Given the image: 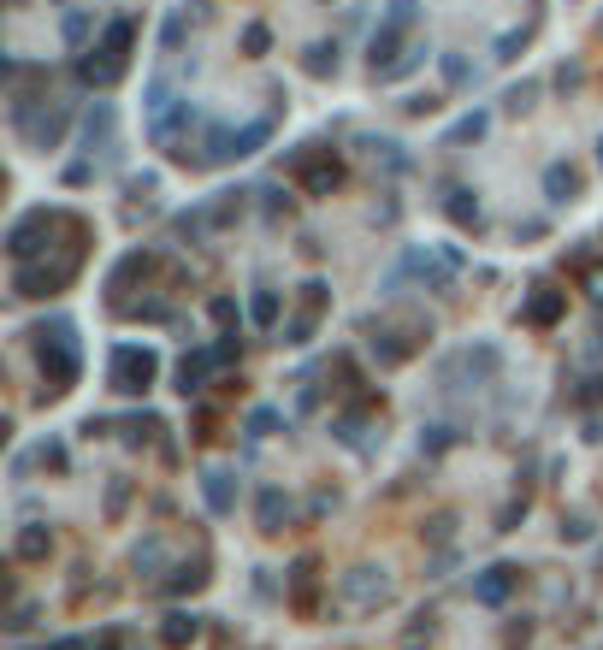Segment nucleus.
I'll list each match as a JSON object with an SVG mask.
<instances>
[{"instance_id":"f257e3e1","label":"nucleus","mask_w":603,"mask_h":650,"mask_svg":"<svg viewBox=\"0 0 603 650\" xmlns=\"http://www.w3.org/2000/svg\"><path fill=\"white\" fill-rule=\"evenodd\" d=\"M30 349H36V367H42V396L48 402H60L71 385H77V373H83V349H77V325L71 320H36L30 325Z\"/></svg>"},{"instance_id":"f03ea898","label":"nucleus","mask_w":603,"mask_h":650,"mask_svg":"<svg viewBox=\"0 0 603 650\" xmlns=\"http://www.w3.org/2000/svg\"><path fill=\"white\" fill-rule=\"evenodd\" d=\"M131 48H136V18H113V24L101 30V42L77 60V77H83V83H95V89L119 83V77H125V65H131Z\"/></svg>"},{"instance_id":"7ed1b4c3","label":"nucleus","mask_w":603,"mask_h":650,"mask_svg":"<svg viewBox=\"0 0 603 650\" xmlns=\"http://www.w3.org/2000/svg\"><path fill=\"white\" fill-rule=\"evenodd\" d=\"M272 142V119H249L243 130L231 125H201V160L196 166H231V160H249V154H261Z\"/></svg>"},{"instance_id":"20e7f679","label":"nucleus","mask_w":603,"mask_h":650,"mask_svg":"<svg viewBox=\"0 0 603 650\" xmlns=\"http://www.w3.org/2000/svg\"><path fill=\"white\" fill-rule=\"evenodd\" d=\"M71 225H83L77 213H66V207H36V213H24V219H12V231H6V255H12V266L18 260H42L54 243V231H71Z\"/></svg>"},{"instance_id":"39448f33","label":"nucleus","mask_w":603,"mask_h":650,"mask_svg":"<svg viewBox=\"0 0 603 650\" xmlns=\"http://www.w3.org/2000/svg\"><path fill=\"white\" fill-rule=\"evenodd\" d=\"M414 18H420V0H391V6H385V18H379L373 36H367V65H373V71H385L391 60H402V54L414 48V42H408V36H414Z\"/></svg>"},{"instance_id":"423d86ee","label":"nucleus","mask_w":603,"mask_h":650,"mask_svg":"<svg viewBox=\"0 0 603 650\" xmlns=\"http://www.w3.org/2000/svg\"><path fill=\"white\" fill-rule=\"evenodd\" d=\"M284 172H290L308 195H332L337 184H343V160H337V148H326V142H302V148L284 160Z\"/></svg>"},{"instance_id":"0eeeda50","label":"nucleus","mask_w":603,"mask_h":650,"mask_svg":"<svg viewBox=\"0 0 603 650\" xmlns=\"http://www.w3.org/2000/svg\"><path fill=\"white\" fill-rule=\"evenodd\" d=\"M77 272H83V249L66 255V260H54V266H48V260H18V266H12V296H30V302H36V296H60Z\"/></svg>"},{"instance_id":"6e6552de","label":"nucleus","mask_w":603,"mask_h":650,"mask_svg":"<svg viewBox=\"0 0 603 650\" xmlns=\"http://www.w3.org/2000/svg\"><path fill=\"white\" fill-rule=\"evenodd\" d=\"M154 379H160V355L148 343H119L107 355V385L119 390V396H142Z\"/></svg>"},{"instance_id":"1a4fd4ad","label":"nucleus","mask_w":603,"mask_h":650,"mask_svg":"<svg viewBox=\"0 0 603 650\" xmlns=\"http://www.w3.org/2000/svg\"><path fill=\"white\" fill-rule=\"evenodd\" d=\"M432 337V325H397V320H367V349L379 355V367H402L420 343Z\"/></svg>"},{"instance_id":"9d476101","label":"nucleus","mask_w":603,"mask_h":650,"mask_svg":"<svg viewBox=\"0 0 603 650\" xmlns=\"http://www.w3.org/2000/svg\"><path fill=\"white\" fill-rule=\"evenodd\" d=\"M337 591H343V603H355V609H385V603L397 597V580H391L385 568H349V574L337 580Z\"/></svg>"},{"instance_id":"9b49d317","label":"nucleus","mask_w":603,"mask_h":650,"mask_svg":"<svg viewBox=\"0 0 603 650\" xmlns=\"http://www.w3.org/2000/svg\"><path fill=\"white\" fill-rule=\"evenodd\" d=\"M154 266H160V255H154V249H131V255L107 272V302H113V308H125V290H131V284H148V278H154Z\"/></svg>"},{"instance_id":"f8f14e48","label":"nucleus","mask_w":603,"mask_h":650,"mask_svg":"<svg viewBox=\"0 0 603 650\" xmlns=\"http://www.w3.org/2000/svg\"><path fill=\"white\" fill-rule=\"evenodd\" d=\"M515 591H521V568L515 562H491L485 574H473V603H485V609H503Z\"/></svg>"},{"instance_id":"ddd939ff","label":"nucleus","mask_w":603,"mask_h":650,"mask_svg":"<svg viewBox=\"0 0 603 650\" xmlns=\"http://www.w3.org/2000/svg\"><path fill=\"white\" fill-rule=\"evenodd\" d=\"M326 302H332V296H326V284H320V278H314V284H302V308H296V314H290V325H284V343H296V349H302V343L314 337L320 314H326Z\"/></svg>"},{"instance_id":"4468645a","label":"nucleus","mask_w":603,"mask_h":650,"mask_svg":"<svg viewBox=\"0 0 603 650\" xmlns=\"http://www.w3.org/2000/svg\"><path fill=\"white\" fill-rule=\"evenodd\" d=\"M562 314H568V290H556L550 278H538L533 290H527V308H521V320L544 331V325H556Z\"/></svg>"},{"instance_id":"2eb2a0df","label":"nucleus","mask_w":603,"mask_h":650,"mask_svg":"<svg viewBox=\"0 0 603 650\" xmlns=\"http://www.w3.org/2000/svg\"><path fill=\"white\" fill-rule=\"evenodd\" d=\"M284 597H290V609H296V615H314V597H320V562H314V556H302V562L290 568Z\"/></svg>"},{"instance_id":"dca6fc26","label":"nucleus","mask_w":603,"mask_h":650,"mask_svg":"<svg viewBox=\"0 0 603 650\" xmlns=\"http://www.w3.org/2000/svg\"><path fill=\"white\" fill-rule=\"evenodd\" d=\"M255 526H261L267 538H278V532L290 526V497H284L278 485H261V491H255Z\"/></svg>"},{"instance_id":"f3484780","label":"nucleus","mask_w":603,"mask_h":650,"mask_svg":"<svg viewBox=\"0 0 603 650\" xmlns=\"http://www.w3.org/2000/svg\"><path fill=\"white\" fill-rule=\"evenodd\" d=\"M201 497H207V509H213V515H237V473L207 467V473H201Z\"/></svg>"},{"instance_id":"a211bd4d","label":"nucleus","mask_w":603,"mask_h":650,"mask_svg":"<svg viewBox=\"0 0 603 650\" xmlns=\"http://www.w3.org/2000/svg\"><path fill=\"white\" fill-rule=\"evenodd\" d=\"M544 201H550V207H568V201H580V166H568V160H550V166H544Z\"/></svg>"},{"instance_id":"6ab92c4d","label":"nucleus","mask_w":603,"mask_h":650,"mask_svg":"<svg viewBox=\"0 0 603 650\" xmlns=\"http://www.w3.org/2000/svg\"><path fill=\"white\" fill-rule=\"evenodd\" d=\"M444 213H450V225H462V231H479L485 225V207H479V195L468 184H450L444 190Z\"/></svg>"},{"instance_id":"aec40b11","label":"nucleus","mask_w":603,"mask_h":650,"mask_svg":"<svg viewBox=\"0 0 603 650\" xmlns=\"http://www.w3.org/2000/svg\"><path fill=\"white\" fill-rule=\"evenodd\" d=\"M213 367H219V361H213V349H190V355L178 361V396H201Z\"/></svg>"},{"instance_id":"412c9836","label":"nucleus","mask_w":603,"mask_h":650,"mask_svg":"<svg viewBox=\"0 0 603 650\" xmlns=\"http://www.w3.org/2000/svg\"><path fill=\"white\" fill-rule=\"evenodd\" d=\"M48 550H54V532H48L42 520L18 526V538H12V556H18V562H48Z\"/></svg>"},{"instance_id":"4be33fe9","label":"nucleus","mask_w":603,"mask_h":650,"mask_svg":"<svg viewBox=\"0 0 603 650\" xmlns=\"http://www.w3.org/2000/svg\"><path fill=\"white\" fill-rule=\"evenodd\" d=\"M213 580V574H207V556H196V562H184V568H172V580L160 585V591H166V597H190V591H201V585Z\"/></svg>"},{"instance_id":"5701e85b","label":"nucleus","mask_w":603,"mask_h":650,"mask_svg":"<svg viewBox=\"0 0 603 650\" xmlns=\"http://www.w3.org/2000/svg\"><path fill=\"white\" fill-rule=\"evenodd\" d=\"M485 125H491V113H485V107H473V113H462L456 125L444 130V148H462V142H479V136H485Z\"/></svg>"},{"instance_id":"b1692460","label":"nucleus","mask_w":603,"mask_h":650,"mask_svg":"<svg viewBox=\"0 0 603 650\" xmlns=\"http://www.w3.org/2000/svg\"><path fill=\"white\" fill-rule=\"evenodd\" d=\"M107 136H113V101H95L83 113V148L95 154V142H107Z\"/></svg>"},{"instance_id":"393cba45","label":"nucleus","mask_w":603,"mask_h":650,"mask_svg":"<svg viewBox=\"0 0 603 650\" xmlns=\"http://www.w3.org/2000/svg\"><path fill=\"white\" fill-rule=\"evenodd\" d=\"M196 633H201V621L196 615H184V609H172V615L160 621V639H166V645H190Z\"/></svg>"},{"instance_id":"a878e982","label":"nucleus","mask_w":603,"mask_h":650,"mask_svg":"<svg viewBox=\"0 0 603 650\" xmlns=\"http://www.w3.org/2000/svg\"><path fill=\"white\" fill-rule=\"evenodd\" d=\"M426 54H432V48H420V42H414V48H408L402 60H391L385 71H373V83H402L408 71H420V65H426Z\"/></svg>"},{"instance_id":"bb28decb","label":"nucleus","mask_w":603,"mask_h":650,"mask_svg":"<svg viewBox=\"0 0 603 650\" xmlns=\"http://www.w3.org/2000/svg\"><path fill=\"white\" fill-rule=\"evenodd\" d=\"M538 24H544V12H533V18H527L521 30H509V36H497V60H515V54H521V48H527V42H533V36H538Z\"/></svg>"},{"instance_id":"cd10ccee","label":"nucleus","mask_w":603,"mask_h":650,"mask_svg":"<svg viewBox=\"0 0 603 650\" xmlns=\"http://www.w3.org/2000/svg\"><path fill=\"white\" fill-rule=\"evenodd\" d=\"M249 320H255V331H272L278 325V290H255V302H249Z\"/></svg>"},{"instance_id":"c85d7f7f","label":"nucleus","mask_w":603,"mask_h":650,"mask_svg":"<svg viewBox=\"0 0 603 650\" xmlns=\"http://www.w3.org/2000/svg\"><path fill=\"white\" fill-rule=\"evenodd\" d=\"M160 562H166V544H160V538L136 544V556H131V568H136V574H148V580H154V574H160Z\"/></svg>"},{"instance_id":"c756f323","label":"nucleus","mask_w":603,"mask_h":650,"mask_svg":"<svg viewBox=\"0 0 603 650\" xmlns=\"http://www.w3.org/2000/svg\"><path fill=\"white\" fill-rule=\"evenodd\" d=\"M302 71H308V77H332V71H337V48H332V42H314L308 60H302Z\"/></svg>"},{"instance_id":"7c9ffc66","label":"nucleus","mask_w":603,"mask_h":650,"mask_svg":"<svg viewBox=\"0 0 603 650\" xmlns=\"http://www.w3.org/2000/svg\"><path fill=\"white\" fill-rule=\"evenodd\" d=\"M426 645H432V615H414L402 627V650H426Z\"/></svg>"},{"instance_id":"2f4dec72","label":"nucleus","mask_w":603,"mask_h":650,"mask_svg":"<svg viewBox=\"0 0 603 650\" xmlns=\"http://www.w3.org/2000/svg\"><path fill=\"white\" fill-rule=\"evenodd\" d=\"M278 426H284V414H278V408H255V414H249V432H255V438H272Z\"/></svg>"},{"instance_id":"473e14b6","label":"nucleus","mask_w":603,"mask_h":650,"mask_svg":"<svg viewBox=\"0 0 603 650\" xmlns=\"http://www.w3.org/2000/svg\"><path fill=\"white\" fill-rule=\"evenodd\" d=\"M444 77H450V89H468L473 83V65L462 54H444Z\"/></svg>"},{"instance_id":"72a5a7b5","label":"nucleus","mask_w":603,"mask_h":650,"mask_svg":"<svg viewBox=\"0 0 603 650\" xmlns=\"http://www.w3.org/2000/svg\"><path fill=\"white\" fill-rule=\"evenodd\" d=\"M213 320L225 325V331H237V325H243V314H237V302H231V296H213Z\"/></svg>"},{"instance_id":"f704fd0d","label":"nucleus","mask_w":603,"mask_h":650,"mask_svg":"<svg viewBox=\"0 0 603 650\" xmlns=\"http://www.w3.org/2000/svg\"><path fill=\"white\" fill-rule=\"evenodd\" d=\"M66 42H71V48L89 42V12H66Z\"/></svg>"},{"instance_id":"c9c22d12","label":"nucleus","mask_w":603,"mask_h":650,"mask_svg":"<svg viewBox=\"0 0 603 650\" xmlns=\"http://www.w3.org/2000/svg\"><path fill=\"white\" fill-rule=\"evenodd\" d=\"M36 461H42V467H66V444H60V438H42V444H36Z\"/></svg>"},{"instance_id":"e433bc0d","label":"nucleus","mask_w":603,"mask_h":650,"mask_svg":"<svg viewBox=\"0 0 603 650\" xmlns=\"http://www.w3.org/2000/svg\"><path fill=\"white\" fill-rule=\"evenodd\" d=\"M450 438H456L450 426H426V438H420V450H426V455H438V450H450Z\"/></svg>"},{"instance_id":"4c0bfd02","label":"nucleus","mask_w":603,"mask_h":650,"mask_svg":"<svg viewBox=\"0 0 603 650\" xmlns=\"http://www.w3.org/2000/svg\"><path fill=\"white\" fill-rule=\"evenodd\" d=\"M538 95V83H521V89H509V113H527Z\"/></svg>"},{"instance_id":"58836bf2","label":"nucleus","mask_w":603,"mask_h":650,"mask_svg":"<svg viewBox=\"0 0 603 650\" xmlns=\"http://www.w3.org/2000/svg\"><path fill=\"white\" fill-rule=\"evenodd\" d=\"M243 48L261 54V48H267V24H249V30H243Z\"/></svg>"},{"instance_id":"ea45409f","label":"nucleus","mask_w":603,"mask_h":650,"mask_svg":"<svg viewBox=\"0 0 603 650\" xmlns=\"http://www.w3.org/2000/svg\"><path fill=\"white\" fill-rule=\"evenodd\" d=\"M586 532H592V526H586V520H562V538H568V544H580V538H586Z\"/></svg>"},{"instance_id":"a19ab883","label":"nucleus","mask_w":603,"mask_h":650,"mask_svg":"<svg viewBox=\"0 0 603 650\" xmlns=\"http://www.w3.org/2000/svg\"><path fill=\"white\" fill-rule=\"evenodd\" d=\"M580 402H603V373H598V379H592L586 390H580Z\"/></svg>"},{"instance_id":"79ce46f5","label":"nucleus","mask_w":603,"mask_h":650,"mask_svg":"<svg viewBox=\"0 0 603 650\" xmlns=\"http://www.w3.org/2000/svg\"><path fill=\"white\" fill-rule=\"evenodd\" d=\"M54 650H89V645H83V639H60Z\"/></svg>"},{"instance_id":"37998d69","label":"nucleus","mask_w":603,"mask_h":650,"mask_svg":"<svg viewBox=\"0 0 603 650\" xmlns=\"http://www.w3.org/2000/svg\"><path fill=\"white\" fill-rule=\"evenodd\" d=\"M95 650H119V639H101V645H95Z\"/></svg>"},{"instance_id":"c03bdc74","label":"nucleus","mask_w":603,"mask_h":650,"mask_svg":"<svg viewBox=\"0 0 603 650\" xmlns=\"http://www.w3.org/2000/svg\"><path fill=\"white\" fill-rule=\"evenodd\" d=\"M598 166H603V136H598Z\"/></svg>"}]
</instances>
